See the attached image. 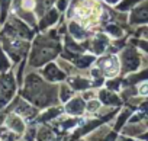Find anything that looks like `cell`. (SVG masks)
Returning a JSON list of instances; mask_svg holds the SVG:
<instances>
[{
	"label": "cell",
	"instance_id": "6da1fadb",
	"mask_svg": "<svg viewBox=\"0 0 148 141\" xmlns=\"http://www.w3.org/2000/svg\"><path fill=\"white\" fill-rule=\"evenodd\" d=\"M54 87L45 85L38 76H29L23 90V96L36 106H45L57 100Z\"/></svg>",
	"mask_w": 148,
	"mask_h": 141
},
{
	"label": "cell",
	"instance_id": "7a4b0ae2",
	"mask_svg": "<svg viewBox=\"0 0 148 141\" xmlns=\"http://www.w3.org/2000/svg\"><path fill=\"white\" fill-rule=\"evenodd\" d=\"M15 93V80L12 74L0 77V106H5Z\"/></svg>",
	"mask_w": 148,
	"mask_h": 141
},
{
	"label": "cell",
	"instance_id": "3957f363",
	"mask_svg": "<svg viewBox=\"0 0 148 141\" xmlns=\"http://www.w3.org/2000/svg\"><path fill=\"white\" fill-rule=\"evenodd\" d=\"M99 67H100V70L106 76H115L118 73V70H119L116 57H105V58H102L99 61Z\"/></svg>",
	"mask_w": 148,
	"mask_h": 141
},
{
	"label": "cell",
	"instance_id": "277c9868",
	"mask_svg": "<svg viewBox=\"0 0 148 141\" xmlns=\"http://www.w3.org/2000/svg\"><path fill=\"white\" fill-rule=\"evenodd\" d=\"M44 74L48 80L51 82H60V80H64L65 79V74L61 72V70L55 65V64H49L47 65V68L44 70Z\"/></svg>",
	"mask_w": 148,
	"mask_h": 141
},
{
	"label": "cell",
	"instance_id": "5b68a950",
	"mask_svg": "<svg viewBox=\"0 0 148 141\" xmlns=\"http://www.w3.org/2000/svg\"><path fill=\"white\" fill-rule=\"evenodd\" d=\"M138 64H139V58L136 57V54L132 50H129V51H126L123 54V67H125L126 72H132V70H135L138 67Z\"/></svg>",
	"mask_w": 148,
	"mask_h": 141
},
{
	"label": "cell",
	"instance_id": "8992f818",
	"mask_svg": "<svg viewBox=\"0 0 148 141\" xmlns=\"http://www.w3.org/2000/svg\"><path fill=\"white\" fill-rule=\"evenodd\" d=\"M8 127L12 131L18 132V134H22L25 131V124L22 121V116H19L18 113H13V115H10L8 118Z\"/></svg>",
	"mask_w": 148,
	"mask_h": 141
},
{
	"label": "cell",
	"instance_id": "52a82bcc",
	"mask_svg": "<svg viewBox=\"0 0 148 141\" xmlns=\"http://www.w3.org/2000/svg\"><path fill=\"white\" fill-rule=\"evenodd\" d=\"M15 113H18L19 116H23V118H32L34 115H36V109L32 108L31 105H28L26 102L21 100L15 109Z\"/></svg>",
	"mask_w": 148,
	"mask_h": 141
},
{
	"label": "cell",
	"instance_id": "ba28073f",
	"mask_svg": "<svg viewBox=\"0 0 148 141\" xmlns=\"http://www.w3.org/2000/svg\"><path fill=\"white\" fill-rule=\"evenodd\" d=\"M65 111L71 115H82L83 111H84V102L83 99H74L71 102L67 103L65 106Z\"/></svg>",
	"mask_w": 148,
	"mask_h": 141
},
{
	"label": "cell",
	"instance_id": "9c48e42d",
	"mask_svg": "<svg viewBox=\"0 0 148 141\" xmlns=\"http://www.w3.org/2000/svg\"><path fill=\"white\" fill-rule=\"evenodd\" d=\"M100 99H102V102L106 103V105H118V103H119V98H118L116 95L108 92V90L100 92Z\"/></svg>",
	"mask_w": 148,
	"mask_h": 141
},
{
	"label": "cell",
	"instance_id": "30bf717a",
	"mask_svg": "<svg viewBox=\"0 0 148 141\" xmlns=\"http://www.w3.org/2000/svg\"><path fill=\"white\" fill-rule=\"evenodd\" d=\"M132 21L134 22H145V21H148V8H141V9L135 10V13L132 15Z\"/></svg>",
	"mask_w": 148,
	"mask_h": 141
},
{
	"label": "cell",
	"instance_id": "8fae6325",
	"mask_svg": "<svg viewBox=\"0 0 148 141\" xmlns=\"http://www.w3.org/2000/svg\"><path fill=\"white\" fill-rule=\"evenodd\" d=\"M70 85L76 90H84V89H87V87L92 86V83L87 82V80H84V79H73V80H70Z\"/></svg>",
	"mask_w": 148,
	"mask_h": 141
},
{
	"label": "cell",
	"instance_id": "7c38bea8",
	"mask_svg": "<svg viewBox=\"0 0 148 141\" xmlns=\"http://www.w3.org/2000/svg\"><path fill=\"white\" fill-rule=\"evenodd\" d=\"M105 47H106V39L103 36H97L93 41V50H95V52H97V54L102 52L105 50Z\"/></svg>",
	"mask_w": 148,
	"mask_h": 141
},
{
	"label": "cell",
	"instance_id": "4fadbf2b",
	"mask_svg": "<svg viewBox=\"0 0 148 141\" xmlns=\"http://www.w3.org/2000/svg\"><path fill=\"white\" fill-rule=\"evenodd\" d=\"M71 95H73V92L67 86H61V89H60V99L62 102H67L68 98H71Z\"/></svg>",
	"mask_w": 148,
	"mask_h": 141
},
{
	"label": "cell",
	"instance_id": "5bb4252c",
	"mask_svg": "<svg viewBox=\"0 0 148 141\" xmlns=\"http://www.w3.org/2000/svg\"><path fill=\"white\" fill-rule=\"evenodd\" d=\"M70 29H71V34H73L74 36H76V38H79V39H80V38H84V36H86V34L83 32V29H80V28H79V26H77L76 23H73Z\"/></svg>",
	"mask_w": 148,
	"mask_h": 141
},
{
	"label": "cell",
	"instance_id": "9a60e30c",
	"mask_svg": "<svg viewBox=\"0 0 148 141\" xmlns=\"http://www.w3.org/2000/svg\"><path fill=\"white\" fill-rule=\"evenodd\" d=\"M93 60H95V58H93V57H90V55L82 57V58H80V60L77 61V65H79L80 68H86V67H87V65H89V64H90V63L93 61Z\"/></svg>",
	"mask_w": 148,
	"mask_h": 141
},
{
	"label": "cell",
	"instance_id": "2e32d148",
	"mask_svg": "<svg viewBox=\"0 0 148 141\" xmlns=\"http://www.w3.org/2000/svg\"><path fill=\"white\" fill-rule=\"evenodd\" d=\"M8 68H9V61L6 60L5 54H3L2 51H0V72H2V73H5Z\"/></svg>",
	"mask_w": 148,
	"mask_h": 141
},
{
	"label": "cell",
	"instance_id": "e0dca14e",
	"mask_svg": "<svg viewBox=\"0 0 148 141\" xmlns=\"http://www.w3.org/2000/svg\"><path fill=\"white\" fill-rule=\"evenodd\" d=\"M57 115H60V109H51V111L45 112V115H42L41 119H42V121H47V119H51V118H54V116H57Z\"/></svg>",
	"mask_w": 148,
	"mask_h": 141
},
{
	"label": "cell",
	"instance_id": "ac0fdd59",
	"mask_svg": "<svg viewBox=\"0 0 148 141\" xmlns=\"http://www.w3.org/2000/svg\"><path fill=\"white\" fill-rule=\"evenodd\" d=\"M55 16H57V13H55V12H51V13H49V16H48V18H45V21H44V25H42V26H45V25H51V23L54 22Z\"/></svg>",
	"mask_w": 148,
	"mask_h": 141
},
{
	"label": "cell",
	"instance_id": "d6986e66",
	"mask_svg": "<svg viewBox=\"0 0 148 141\" xmlns=\"http://www.w3.org/2000/svg\"><path fill=\"white\" fill-rule=\"evenodd\" d=\"M108 31L113 35V36H121V29L116 26H108Z\"/></svg>",
	"mask_w": 148,
	"mask_h": 141
},
{
	"label": "cell",
	"instance_id": "ffe728a7",
	"mask_svg": "<svg viewBox=\"0 0 148 141\" xmlns=\"http://www.w3.org/2000/svg\"><path fill=\"white\" fill-rule=\"evenodd\" d=\"M97 108H99V102H97V100H90V102H89V105H87V109H89L90 112L96 111Z\"/></svg>",
	"mask_w": 148,
	"mask_h": 141
},
{
	"label": "cell",
	"instance_id": "44dd1931",
	"mask_svg": "<svg viewBox=\"0 0 148 141\" xmlns=\"http://www.w3.org/2000/svg\"><path fill=\"white\" fill-rule=\"evenodd\" d=\"M128 116H129V111H125V112H123V115H122V116L119 118V122H118V127H116L118 129H119V128L122 127V124L125 122V119H126Z\"/></svg>",
	"mask_w": 148,
	"mask_h": 141
},
{
	"label": "cell",
	"instance_id": "7402d4cb",
	"mask_svg": "<svg viewBox=\"0 0 148 141\" xmlns=\"http://www.w3.org/2000/svg\"><path fill=\"white\" fill-rule=\"evenodd\" d=\"M135 2H138V0H126L125 3H122V5H121V9H122V10H125L126 8H129V6H131V5H134Z\"/></svg>",
	"mask_w": 148,
	"mask_h": 141
},
{
	"label": "cell",
	"instance_id": "603a6c76",
	"mask_svg": "<svg viewBox=\"0 0 148 141\" xmlns=\"http://www.w3.org/2000/svg\"><path fill=\"white\" fill-rule=\"evenodd\" d=\"M139 93L141 95H148V85H142L139 87Z\"/></svg>",
	"mask_w": 148,
	"mask_h": 141
},
{
	"label": "cell",
	"instance_id": "cb8c5ba5",
	"mask_svg": "<svg viewBox=\"0 0 148 141\" xmlns=\"http://www.w3.org/2000/svg\"><path fill=\"white\" fill-rule=\"evenodd\" d=\"M118 86H119V82H109L108 83V87L109 89H118Z\"/></svg>",
	"mask_w": 148,
	"mask_h": 141
},
{
	"label": "cell",
	"instance_id": "d4e9b609",
	"mask_svg": "<svg viewBox=\"0 0 148 141\" xmlns=\"http://www.w3.org/2000/svg\"><path fill=\"white\" fill-rule=\"evenodd\" d=\"M142 138H144V140H147V141H148V134H145V135H144V137H142Z\"/></svg>",
	"mask_w": 148,
	"mask_h": 141
},
{
	"label": "cell",
	"instance_id": "484cf974",
	"mask_svg": "<svg viewBox=\"0 0 148 141\" xmlns=\"http://www.w3.org/2000/svg\"><path fill=\"white\" fill-rule=\"evenodd\" d=\"M108 2H109V3H115V2H116V0H108Z\"/></svg>",
	"mask_w": 148,
	"mask_h": 141
}]
</instances>
